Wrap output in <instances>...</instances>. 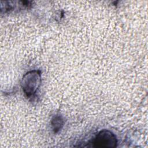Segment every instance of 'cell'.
<instances>
[{
	"label": "cell",
	"mask_w": 148,
	"mask_h": 148,
	"mask_svg": "<svg viewBox=\"0 0 148 148\" xmlns=\"http://www.w3.org/2000/svg\"><path fill=\"white\" fill-rule=\"evenodd\" d=\"M40 84V74L37 71L27 73L23 77L21 86L27 97L33 95Z\"/></svg>",
	"instance_id": "cell-1"
},
{
	"label": "cell",
	"mask_w": 148,
	"mask_h": 148,
	"mask_svg": "<svg viewBox=\"0 0 148 148\" xmlns=\"http://www.w3.org/2000/svg\"><path fill=\"white\" fill-rule=\"evenodd\" d=\"M117 140L115 135L109 130L99 131L92 141V145L95 147L114 148L116 147Z\"/></svg>",
	"instance_id": "cell-2"
}]
</instances>
